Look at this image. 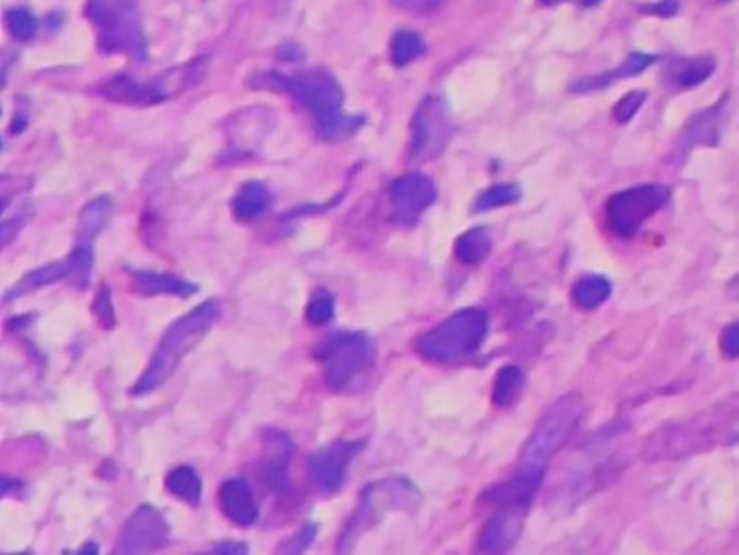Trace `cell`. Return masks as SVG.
I'll use <instances>...</instances> for the list:
<instances>
[{"instance_id": "1", "label": "cell", "mask_w": 739, "mask_h": 555, "mask_svg": "<svg viewBox=\"0 0 739 555\" xmlns=\"http://www.w3.org/2000/svg\"><path fill=\"white\" fill-rule=\"evenodd\" d=\"M739 421V393L720 399L696 415L661 425L642 443L646 462H670L692 458L713 449Z\"/></svg>"}, {"instance_id": "2", "label": "cell", "mask_w": 739, "mask_h": 555, "mask_svg": "<svg viewBox=\"0 0 739 555\" xmlns=\"http://www.w3.org/2000/svg\"><path fill=\"white\" fill-rule=\"evenodd\" d=\"M256 89H276L289 94L304 109L315 115L317 133L326 141H341L352 137L365 124L356 115H343L345 94L341 83L328 70H308L300 74H263L258 76Z\"/></svg>"}, {"instance_id": "3", "label": "cell", "mask_w": 739, "mask_h": 555, "mask_svg": "<svg viewBox=\"0 0 739 555\" xmlns=\"http://www.w3.org/2000/svg\"><path fill=\"white\" fill-rule=\"evenodd\" d=\"M222 311H224L222 304L217 300H209L193 308V311L187 313L185 317L176 319L163 334V339L157 347V352L152 354L146 371L141 373V378L135 382L133 395H148L170 380V376L178 369V365L183 363L185 356L196 350V345L211 332V328L217 324V319L222 317Z\"/></svg>"}, {"instance_id": "4", "label": "cell", "mask_w": 739, "mask_h": 555, "mask_svg": "<svg viewBox=\"0 0 739 555\" xmlns=\"http://www.w3.org/2000/svg\"><path fill=\"white\" fill-rule=\"evenodd\" d=\"M583 417V397L579 393H566L542 412L534 432L529 434L527 443L518 460V475L542 480L544 469L557 456Z\"/></svg>"}, {"instance_id": "5", "label": "cell", "mask_w": 739, "mask_h": 555, "mask_svg": "<svg viewBox=\"0 0 739 555\" xmlns=\"http://www.w3.org/2000/svg\"><path fill=\"white\" fill-rule=\"evenodd\" d=\"M332 391L354 395L365 389L375 365V345L365 332H339L315 352Z\"/></svg>"}, {"instance_id": "6", "label": "cell", "mask_w": 739, "mask_h": 555, "mask_svg": "<svg viewBox=\"0 0 739 555\" xmlns=\"http://www.w3.org/2000/svg\"><path fill=\"white\" fill-rule=\"evenodd\" d=\"M206 68H209V59L198 57L183 63V66L165 70L157 79L150 81H135L133 76H113L100 85L98 92L118 105L152 107L196 87L204 79Z\"/></svg>"}, {"instance_id": "7", "label": "cell", "mask_w": 739, "mask_h": 555, "mask_svg": "<svg viewBox=\"0 0 739 555\" xmlns=\"http://www.w3.org/2000/svg\"><path fill=\"white\" fill-rule=\"evenodd\" d=\"M486 334L488 315L482 308H462L419 337L417 352L430 363L456 365L482 347Z\"/></svg>"}, {"instance_id": "8", "label": "cell", "mask_w": 739, "mask_h": 555, "mask_svg": "<svg viewBox=\"0 0 739 555\" xmlns=\"http://www.w3.org/2000/svg\"><path fill=\"white\" fill-rule=\"evenodd\" d=\"M421 506V493L406 477H388L369 484L358 499V506L341 534L339 551H349L358 536L378 525L388 512H412Z\"/></svg>"}, {"instance_id": "9", "label": "cell", "mask_w": 739, "mask_h": 555, "mask_svg": "<svg viewBox=\"0 0 739 555\" xmlns=\"http://www.w3.org/2000/svg\"><path fill=\"white\" fill-rule=\"evenodd\" d=\"M85 14L96 27L102 53H124L137 61L148 57L135 0H87Z\"/></svg>"}, {"instance_id": "10", "label": "cell", "mask_w": 739, "mask_h": 555, "mask_svg": "<svg viewBox=\"0 0 739 555\" xmlns=\"http://www.w3.org/2000/svg\"><path fill=\"white\" fill-rule=\"evenodd\" d=\"M670 200L666 185H642L616 193L605 204V222L618 237H633L646 219L664 209Z\"/></svg>"}, {"instance_id": "11", "label": "cell", "mask_w": 739, "mask_h": 555, "mask_svg": "<svg viewBox=\"0 0 739 555\" xmlns=\"http://www.w3.org/2000/svg\"><path fill=\"white\" fill-rule=\"evenodd\" d=\"M453 137V118L447 102L440 96H427L412 118L410 159L427 163L445 152Z\"/></svg>"}, {"instance_id": "12", "label": "cell", "mask_w": 739, "mask_h": 555, "mask_svg": "<svg viewBox=\"0 0 739 555\" xmlns=\"http://www.w3.org/2000/svg\"><path fill=\"white\" fill-rule=\"evenodd\" d=\"M438 191L430 178L423 174H406L397 178L388 189L391 217L397 226H414L423 213L436 202Z\"/></svg>"}, {"instance_id": "13", "label": "cell", "mask_w": 739, "mask_h": 555, "mask_svg": "<svg viewBox=\"0 0 739 555\" xmlns=\"http://www.w3.org/2000/svg\"><path fill=\"white\" fill-rule=\"evenodd\" d=\"M170 545V525L165 516L152 506H141L126 521L118 551L126 555H144L161 551Z\"/></svg>"}, {"instance_id": "14", "label": "cell", "mask_w": 739, "mask_h": 555, "mask_svg": "<svg viewBox=\"0 0 739 555\" xmlns=\"http://www.w3.org/2000/svg\"><path fill=\"white\" fill-rule=\"evenodd\" d=\"M360 447V441H336L310 456L308 471L323 493L334 495L336 490H341L349 464H352Z\"/></svg>"}, {"instance_id": "15", "label": "cell", "mask_w": 739, "mask_h": 555, "mask_svg": "<svg viewBox=\"0 0 739 555\" xmlns=\"http://www.w3.org/2000/svg\"><path fill=\"white\" fill-rule=\"evenodd\" d=\"M529 506H508L499 508L490 516L479 534V551L482 553H505L514 542L521 538L525 516Z\"/></svg>"}, {"instance_id": "16", "label": "cell", "mask_w": 739, "mask_h": 555, "mask_svg": "<svg viewBox=\"0 0 739 555\" xmlns=\"http://www.w3.org/2000/svg\"><path fill=\"white\" fill-rule=\"evenodd\" d=\"M219 508L237 527H250L258 521V503L252 488L243 480H228L219 488Z\"/></svg>"}, {"instance_id": "17", "label": "cell", "mask_w": 739, "mask_h": 555, "mask_svg": "<svg viewBox=\"0 0 739 555\" xmlns=\"http://www.w3.org/2000/svg\"><path fill=\"white\" fill-rule=\"evenodd\" d=\"M724 102H718L716 107H711L703 113H698L696 118L690 120L683 128V135L679 139V150L690 152L698 146H718L720 141V122H722V111Z\"/></svg>"}, {"instance_id": "18", "label": "cell", "mask_w": 739, "mask_h": 555, "mask_svg": "<svg viewBox=\"0 0 739 555\" xmlns=\"http://www.w3.org/2000/svg\"><path fill=\"white\" fill-rule=\"evenodd\" d=\"M657 61L655 55H646V53H631L622 66L609 70L601 76H590V79H581L570 85V92L573 94H590V92H599V89H607L612 83L622 81V79H631V76L642 74L646 68H651L653 63Z\"/></svg>"}, {"instance_id": "19", "label": "cell", "mask_w": 739, "mask_h": 555, "mask_svg": "<svg viewBox=\"0 0 739 555\" xmlns=\"http://www.w3.org/2000/svg\"><path fill=\"white\" fill-rule=\"evenodd\" d=\"M131 287L135 293L154 298V295H176L189 298L198 291V285L187 282L172 274H157V271H131Z\"/></svg>"}, {"instance_id": "20", "label": "cell", "mask_w": 739, "mask_h": 555, "mask_svg": "<svg viewBox=\"0 0 739 555\" xmlns=\"http://www.w3.org/2000/svg\"><path fill=\"white\" fill-rule=\"evenodd\" d=\"M113 217V202L107 196H100L83 206L79 215V224H76V243L92 245L98 235L105 230Z\"/></svg>"}, {"instance_id": "21", "label": "cell", "mask_w": 739, "mask_h": 555, "mask_svg": "<svg viewBox=\"0 0 739 555\" xmlns=\"http://www.w3.org/2000/svg\"><path fill=\"white\" fill-rule=\"evenodd\" d=\"M271 206L269 189L258 183V180H248L237 191L235 200H232V213L239 222H254L261 215H265Z\"/></svg>"}, {"instance_id": "22", "label": "cell", "mask_w": 739, "mask_h": 555, "mask_svg": "<svg viewBox=\"0 0 739 555\" xmlns=\"http://www.w3.org/2000/svg\"><path fill=\"white\" fill-rule=\"evenodd\" d=\"M63 280H70L72 282V269H70V263L68 261L40 267V269L31 271V274L22 276L20 282H16V285L7 291L5 302L24 298V295H27V293H33L37 289L48 287V285H55V282H63Z\"/></svg>"}, {"instance_id": "23", "label": "cell", "mask_w": 739, "mask_h": 555, "mask_svg": "<svg viewBox=\"0 0 739 555\" xmlns=\"http://www.w3.org/2000/svg\"><path fill=\"white\" fill-rule=\"evenodd\" d=\"M490 250H492V235L486 228L466 230L464 235L456 239V245H453V254H456L458 261L464 265H477V263L486 261Z\"/></svg>"}, {"instance_id": "24", "label": "cell", "mask_w": 739, "mask_h": 555, "mask_svg": "<svg viewBox=\"0 0 739 555\" xmlns=\"http://www.w3.org/2000/svg\"><path fill=\"white\" fill-rule=\"evenodd\" d=\"M525 389V371L521 367L505 365L497 371L495 386H492V404L497 408H510Z\"/></svg>"}, {"instance_id": "25", "label": "cell", "mask_w": 739, "mask_h": 555, "mask_svg": "<svg viewBox=\"0 0 739 555\" xmlns=\"http://www.w3.org/2000/svg\"><path fill=\"white\" fill-rule=\"evenodd\" d=\"M609 295H612V282L605 276H586L581 278L577 285L570 291V298L577 308L583 311H594V308L603 306Z\"/></svg>"}, {"instance_id": "26", "label": "cell", "mask_w": 739, "mask_h": 555, "mask_svg": "<svg viewBox=\"0 0 739 555\" xmlns=\"http://www.w3.org/2000/svg\"><path fill=\"white\" fill-rule=\"evenodd\" d=\"M167 493L185 501L187 506H198L202 501V480L193 467H176L165 480Z\"/></svg>"}, {"instance_id": "27", "label": "cell", "mask_w": 739, "mask_h": 555, "mask_svg": "<svg viewBox=\"0 0 739 555\" xmlns=\"http://www.w3.org/2000/svg\"><path fill=\"white\" fill-rule=\"evenodd\" d=\"M716 70V63L709 57H696V59H681L677 66L672 68V81L683 89H692L700 83H705L709 76Z\"/></svg>"}, {"instance_id": "28", "label": "cell", "mask_w": 739, "mask_h": 555, "mask_svg": "<svg viewBox=\"0 0 739 555\" xmlns=\"http://www.w3.org/2000/svg\"><path fill=\"white\" fill-rule=\"evenodd\" d=\"M425 53V42L414 31H397L391 40V59L397 68H406Z\"/></svg>"}, {"instance_id": "29", "label": "cell", "mask_w": 739, "mask_h": 555, "mask_svg": "<svg viewBox=\"0 0 739 555\" xmlns=\"http://www.w3.org/2000/svg\"><path fill=\"white\" fill-rule=\"evenodd\" d=\"M521 200V189L516 185H495L479 193V198L473 204L475 213H484L492 209H501V206H510Z\"/></svg>"}, {"instance_id": "30", "label": "cell", "mask_w": 739, "mask_h": 555, "mask_svg": "<svg viewBox=\"0 0 739 555\" xmlns=\"http://www.w3.org/2000/svg\"><path fill=\"white\" fill-rule=\"evenodd\" d=\"M7 29L9 33L16 37L20 42H29L33 40V35L37 31V20L27 9H9L7 11Z\"/></svg>"}, {"instance_id": "31", "label": "cell", "mask_w": 739, "mask_h": 555, "mask_svg": "<svg viewBox=\"0 0 739 555\" xmlns=\"http://www.w3.org/2000/svg\"><path fill=\"white\" fill-rule=\"evenodd\" d=\"M306 317L313 326H323L334 317V298L330 293H317L308 304Z\"/></svg>"}, {"instance_id": "32", "label": "cell", "mask_w": 739, "mask_h": 555, "mask_svg": "<svg viewBox=\"0 0 739 555\" xmlns=\"http://www.w3.org/2000/svg\"><path fill=\"white\" fill-rule=\"evenodd\" d=\"M92 311H94V317H96V321H98L102 330H111L115 326V308H113L109 287L98 289Z\"/></svg>"}, {"instance_id": "33", "label": "cell", "mask_w": 739, "mask_h": 555, "mask_svg": "<svg viewBox=\"0 0 739 555\" xmlns=\"http://www.w3.org/2000/svg\"><path fill=\"white\" fill-rule=\"evenodd\" d=\"M644 100H646V94L644 92H629V94H625V96H622L616 102L614 113H612L614 120L618 124H627L633 118V115L642 109Z\"/></svg>"}, {"instance_id": "34", "label": "cell", "mask_w": 739, "mask_h": 555, "mask_svg": "<svg viewBox=\"0 0 739 555\" xmlns=\"http://www.w3.org/2000/svg\"><path fill=\"white\" fill-rule=\"evenodd\" d=\"M720 350L724 356L739 358V321L729 324L720 334Z\"/></svg>"}, {"instance_id": "35", "label": "cell", "mask_w": 739, "mask_h": 555, "mask_svg": "<svg viewBox=\"0 0 739 555\" xmlns=\"http://www.w3.org/2000/svg\"><path fill=\"white\" fill-rule=\"evenodd\" d=\"M642 11H646V14L661 16V18H670L679 11V3H677V0H659L657 5L642 7Z\"/></svg>"}, {"instance_id": "36", "label": "cell", "mask_w": 739, "mask_h": 555, "mask_svg": "<svg viewBox=\"0 0 739 555\" xmlns=\"http://www.w3.org/2000/svg\"><path fill=\"white\" fill-rule=\"evenodd\" d=\"M315 532H317V529H315V525H306V527L302 529V534H300V540H302L300 551H302V549H306V547L310 545V542H313V540H315ZM282 551H297V547H295V542H293V545H291V547H282Z\"/></svg>"}, {"instance_id": "37", "label": "cell", "mask_w": 739, "mask_h": 555, "mask_svg": "<svg viewBox=\"0 0 739 555\" xmlns=\"http://www.w3.org/2000/svg\"><path fill=\"white\" fill-rule=\"evenodd\" d=\"M20 226H22V219H7V222L3 224V226H0V228H3V243L7 245V243H11V239H14V235H16V232L20 230Z\"/></svg>"}, {"instance_id": "38", "label": "cell", "mask_w": 739, "mask_h": 555, "mask_svg": "<svg viewBox=\"0 0 739 555\" xmlns=\"http://www.w3.org/2000/svg\"><path fill=\"white\" fill-rule=\"evenodd\" d=\"M215 551L219 553H245L248 551V547L243 545V542H222V545H217Z\"/></svg>"}, {"instance_id": "39", "label": "cell", "mask_w": 739, "mask_h": 555, "mask_svg": "<svg viewBox=\"0 0 739 555\" xmlns=\"http://www.w3.org/2000/svg\"><path fill=\"white\" fill-rule=\"evenodd\" d=\"M566 3V0H538V5L542 7H555V5H562Z\"/></svg>"}, {"instance_id": "40", "label": "cell", "mask_w": 739, "mask_h": 555, "mask_svg": "<svg viewBox=\"0 0 739 555\" xmlns=\"http://www.w3.org/2000/svg\"><path fill=\"white\" fill-rule=\"evenodd\" d=\"M599 3H601V0H581L583 7H594V5H599Z\"/></svg>"}]
</instances>
